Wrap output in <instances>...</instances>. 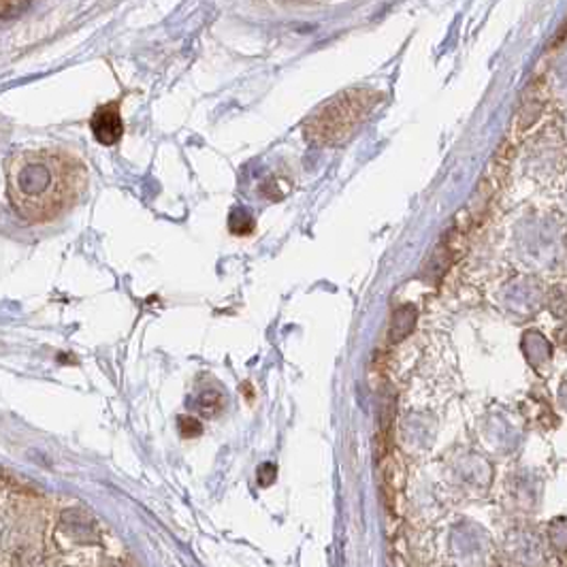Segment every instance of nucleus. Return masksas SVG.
<instances>
[{
	"instance_id": "1",
	"label": "nucleus",
	"mask_w": 567,
	"mask_h": 567,
	"mask_svg": "<svg viewBox=\"0 0 567 567\" xmlns=\"http://www.w3.org/2000/svg\"><path fill=\"white\" fill-rule=\"evenodd\" d=\"M13 207L33 223H47L69 209L86 186V169L58 151L18 154L9 167Z\"/></svg>"
},
{
	"instance_id": "2",
	"label": "nucleus",
	"mask_w": 567,
	"mask_h": 567,
	"mask_svg": "<svg viewBox=\"0 0 567 567\" xmlns=\"http://www.w3.org/2000/svg\"><path fill=\"white\" fill-rule=\"evenodd\" d=\"M363 103L365 101H354V92L352 94H343L341 101L329 103L320 112V115L311 117V122L316 126V137L314 139H325V141L343 139L345 133L352 131V124L361 122Z\"/></svg>"
},
{
	"instance_id": "3",
	"label": "nucleus",
	"mask_w": 567,
	"mask_h": 567,
	"mask_svg": "<svg viewBox=\"0 0 567 567\" xmlns=\"http://www.w3.org/2000/svg\"><path fill=\"white\" fill-rule=\"evenodd\" d=\"M92 133L97 137L99 144L103 146H114L122 135H124V124H122V115H120V105L117 103H110L97 110V114L92 115L90 120Z\"/></svg>"
},
{
	"instance_id": "4",
	"label": "nucleus",
	"mask_w": 567,
	"mask_h": 567,
	"mask_svg": "<svg viewBox=\"0 0 567 567\" xmlns=\"http://www.w3.org/2000/svg\"><path fill=\"white\" fill-rule=\"evenodd\" d=\"M182 431H184V435H199L201 433V424H199V420H194V418H182Z\"/></svg>"
}]
</instances>
